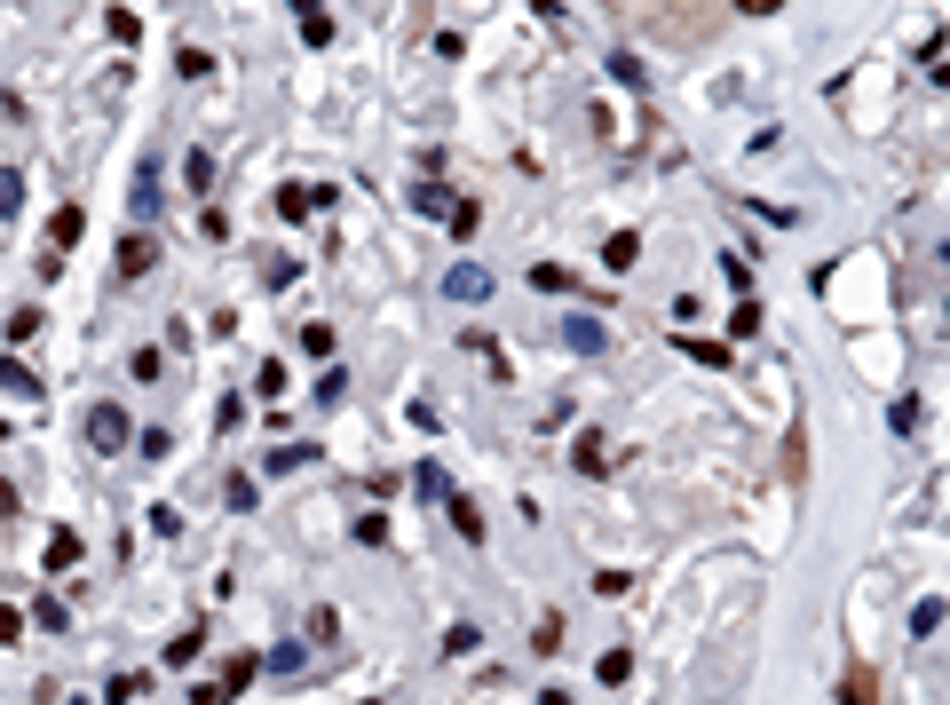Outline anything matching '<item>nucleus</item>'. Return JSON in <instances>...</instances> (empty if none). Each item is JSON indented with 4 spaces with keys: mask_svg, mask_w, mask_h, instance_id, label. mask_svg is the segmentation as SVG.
Instances as JSON below:
<instances>
[{
    "mask_svg": "<svg viewBox=\"0 0 950 705\" xmlns=\"http://www.w3.org/2000/svg\"><path fill=\"white\" fill-rule=\"evenodd\" d=\"M602 254H610V270H634V262H641V239H634V230H618Z\"/></svg>",
    "mask_w": 950,
    "mask_h": 705,
    "instance_id": "26",
    "label": "nucleus"
},
{
    "mask_svg": "<svg viewBox=\"0 0 950 705\" xmlns=\"http://www.w3.org/2000/svg\"><path fill=\"white\" fill-rule=\"evenodd\" d=\"M895 436H919V396H895V413H888Z\"/></svg>",
    "mask_w": 950,
    "mask_h": 705,
    "instance_id": "30",
    "label": "nucleus"
},
{
    "mask_svg": "<svg viewBox=\"0 0 950 705\" xmlns=\"http://www.w3.org/2000/svg\"><path fill=\"white\" fill-rule=\"evenodd\" d=\"M610 72H618L626 88H641V80H650V72H641V56H626V48H618V56H610Z\"/></svg>",
    "mask_w": 950,
    "mask_h": 705,
    "instance_id": "38",
    "label": "nucleus"
},
{
    "mask_svg": "<svg viewBox=\"0 0 950 705\" xmlns=\"http://www.w3.org/2000/svg\"><path fill=\"white\" fill-rule=\"evenodd\" d=\"M254 674H262V658H254V650H238V658H222V674H215V690H222V697H238V690H246Z\"/></svg>",
    "mask_w": 950,
    "mask_h": 705,
    "instance_id": "8",
    "label": "nucleus"
},
{
    "mask_svg": "<svg viewBox=\"0 0 950 705\" xmlns=\"http://www.w3.org/2000/svg\"><path fill=\"white\" fill-rule=\"evenodd\" d=\"M0 436H9V420H0Z\"/></svg>",
    "mask_w": 950,
    "mask_h": 705,
    "instance_id": "45",
    "label": "nucleus"
},
{
    "mask_svg": "<svg viewBox=\"0 0 950 705\" xmlns=\"http://www.w3.org/2000/svg\"><path fill=\"white\" fill-rule=\"evenodd\" d=\"M531 286H538V293H570V286H579V278H570L563 262H531Z\"/></svg>",
    "mask_w": 950,
    "mask_h": 705,
    "instance_id": "18",
    "label": "nucleus"
},
{
    "mask_svg": "<svg viewBox=\"0 0 950 705\" xmlns=\"http://www.w3.org/2000/svg\"><path fill=\"white\" fill-rule=\"evenodd\" d=\"M143 690H151V674H112V682H104V705H135Z\"/></svg>",
    "mask_w": 950,
    "mask_h": 705,
    "instance_id": "17",
    "label": "nucleus"
},
{
    "mask_svg": "<svg viewBox=\"0 0 950 705\" xmlns=\"http://www.w3.org/2000/svg\"><path fill=\"white\" fill-rule=\"evenodd\" d=\"M404 207H413V215H444V222H452V215H460V198H452V183H436V175H428V183L404 190Z\"/></svg>",
    "mask_w": 950,
    "mask_h": 705,
    "instance_id": "3",
    "label": "nucleus"
},
{
    "mask_svg": "<svg viewBox=\"0 0 950 705\" xmlns=\"http://www.w3.org/2000/svg\"><path fill=\"white\" fill-rule=\"evenodd\" d=\"M317 207V190H301V183H278V222H301Z\"/></svg>",
    "mask_w": 950,
    "mask_h": 705,
    "instance_id": "15",
    "label": "nucleus"
},
{
    "mask_svg": "<svg viewBox=\"0 0 950 705\" xmlns=\"http://www.w3.org/2000/svg\"><path fill=\"white\" fill-rule=\"evenodd\" d=\"M341 634V611H310V643H333Z\"/></svg>",
    "mask_w": 950,
    "mask_h": 705,
    "instance_id": "42",
    "label": "nucleus"
},
{
    "mask_svg": "<svg viewBox=\"0 0 950 705\" xmlns=\"http://www.w3.org/2000/svg\"><path fill=\"white\" fill-rule=\"evenodd\" d=\"M183 183H190V190H215V151H190V159H183Z\"/></svg>",
    "mask_w": 950,
    "mask_h": 705,
    "instance_id": "25",
    "label": "nucleus"
},
{
    "mask_svg": "<svg viewBox=\"0 0 950 705\" xmlns=\"http://www.w3.org/2000/svg\"><path fill=\"white\" fill-rule=\"evenodd\" d=\"M190 705H230V697H222L215 682H198V690H190Z\"/></svg>",
    "mask_w": 950,
    "mask_h": 705,
    "instance_id": "44",
    "label": "nucleus"
},
{
    "mask_svg": "<svg viewBox=\"0 0 950 705\" xmlns=\"http://www.w3.org/2000/svg\"><path fill=\"white\" fill-rule=\"evenodd\" d=\"M151 175H159V166H143V175H135V215H151V207H159V183H151Z\"/></svg>",
    "mask_w": 950,
    "mask_h": 705,
    "instance_id": "36",
    "label": "nucleus"
},
{
    "mask_svg": "<svg viewBox=\"0 0 950 705\" xmlns=\"http://www.w3.org/2000/svg\"><path fill=\"white\" fill-rule=\"evenodd\" d=\"M475 222H484V207H475V198H460V215H452V239H475Z\"/></svg>",
    "mask_w": 950,
    "mask_h": 705,
    "instance_id": "41",
    "label": "nucleus"
},
{
    "mask_svg": "<svg viewBox=\"0 0 950 705\" xmlns=\"http://www.w3.org/2000/svg\"><path fill=\"white\" fill-rule=\"evenodd\" d=\"M301 349H310V357H333V325H301Z\"/></svg>",
    "mask_w": 950,
    "mask_h": 705,
    "instance_id": "39",
    "label": "nucleus"
},
{
    "mask_svg": "<svg viewBox=\"0 0 950 705\" xmlns=\"http://www.w3.org/2000/svg\"><path fill=\"white\" fill-rule=\"evenodd\" d=\"M301 658H310V650H301V643H278V650H269L262 666H269V674H278V682H286V674H301Z\"/></svg>",
    "mask_w": 950,
    "mask_h": 705,
    "instance_id": "28",
    "label": "nucleus"
},
{
    "mask_svg": "<svg viewBox=\"0 0 950 705\" xmlns=\"http://www.w3.org/2000/svg\"><path fill=\"white\" fill-rule=\"evenodd\" d=\"M80 555H88V547H80V531H63V523H56V531H48V555H40V563H48V570H72Z\"/></svg>",
    "mask_w": 950,
    "mask_h": 705,
    "instance_id": "10",
    "label": "nucleus"
},
{
    "mask_svg": "<svg viewBox=\"0 0 950 705\" xmlns=\"http://www.w3.org/2000/svg\"><path fill=\"white\" fill-rule=\"evenodd\" d=\"M570 460H579V476H602V467H610V444H602V428H587L579 444H570Z\"/></svg>",
    "mask_w": 950,
    "mask_h": 705,
    "instance_id": "11",
    "label": "nucleus"
},
{
    "mask_svg": "<svg viewBox=\"0 0 950 705\" xmlns=\"http://www.w3.org/2000/svg\"><path fill=\"white\" fill-rule=\"evenodd\" d=\"M230 508H238V516H254V508H262V484H254V476H238V484H230Z\"/></svg>",
    "mask_w": 950,
    "mask_h": 705,
    "instance_id": "33",
    "label": "nucleus"
},
{
    "mask_svg": "<svg viewBox=\"0 0 950 705\" xmlns=\"http://www.w3.org/2000/svg\"><path fill=\"white\" fill-rule=\"evenodd\" d=\"M839 705H879V697H871V674H847V682H839Z\"/></svg>",
    "mask_w": 950,
    "mask_h": 705,
    "instance_id": "35",
    "label": "nucleus"
},
{
    "mask_svg": "<svg viewBox=\"0 0 950 705\" xmlns=\"http://www.w3.org/2000/svg\"><path fill=\"white\" fill-rule=\"evenodd\" d=\"M531 650H538V658L563 650V619H538V626H531Z\"/></svg>",
    "mask_w": 950,
    "mask_h": 705,
    "instance_id": "34",
    "label": "nucleus"
},
{
    "mask_svg": "<svg viewBox=\"0 0 950 705\" xmlns=\"http://www.w3.org/2000/svg\"><path fill=\"white\" fill-rule=\"evenodd\" d=\"M9 215H24V175H16V166H0V222H9Z\"/></svg>",
    "mask_w": 950,
    "mask_h": 705,
    "instance_id": "23",
    "label": "nucleus"
},
{
    "mask_svg": "<svg viewBox=\"0 0 950 705\" xmlns=\"http://www.w3.org/2000/svg\"><path fill=\"white\" fill-rule=\"evenodd\" d=\"M413 492H420V499H436V508H452V499H460V492H452V476H444L436 460H420V467H413Z\"/></svg>",
    "mask_w": 950,
    "mask_h": 705,
    "instance_id": "6",
    "label": "nucleus"
},
{
    "mask_svg": "<svg viewBox=\"0 0 950 705\" xmlns=\"http://www.w3.org/2000/svg\"><path fill=\"white\" fill-rule=\"evenodd\" d=\"M72 705H88V697H72Z\"/></svg>",
    "mask_w": 950,
    "mask_h": 705,
    "instance_id": "46",
    "label": "nucleus"
},
{
    "mask_svg": "<svg viewBox=\"0 0 950 705\" xmlns=\"http://www.w3.org/2000/svg\"><path fill=\"white\" fill-rule=\"evenodd\" d=\"M357 540L364 547H389V516H357Z\"/></svg>",
    "mask_w": 950,
    "mask_h": 705,
    "instance_id": "37",
    "label": "nucleus"
},
{
    "mask_svg": "<svg viewBox=\"0 0 950 705\" xmlns=\"http://www.w3.org/2000/svg\"><path fill=\"white\" fill-rule=\"evenodd\" d=\"M32 333H40V301H24V310H9V349H24Z\"/></svg>",
    "mask_w": 950,
    "mask_h": 705,
    "instance_id": "19",
    "label": "nucleus"
},
{
    "mask_svg": "<svg viewBox=\"0 0 950 705\" xmlns=\"http://www.w3.org/2000/svg\"><path fill=\"white\" fill-rule=\"evenodd\" d=\"M0 643H24V611L16 602H0Z\"/></svg>",
    "mask_w": 950,
    "mask_h": 705,
    "instance_id": "43",
    "label": "nucleus"
},
{
    "mask_svg": "<svg viewBox=\"0 0 950 705\" xmlns=\"http://www.w3.org/2000/svg\"><path fill=\"white\" fill-rule=\"evenodd\" d=\"M0 396H32V405H40V381H32L24 365H16V349L0 357Z\"/></svg>",
    "mask_w": 950,
    "mask_h": 705,
    "instance_id": "12",
    "label": "nucleus"
},
{
    "mask_svg": "<svg viewBox=\"0 0 950 705\" xmlns=\"http://www.w3.org/2000/svg\"><path fill=\"white\" fill-rule=\"evenodd\" d=\"M942 619H950V602H942V594H927L919 611H911V643H927V634H942Z\"/></svg>",
    "mask_w": 950,
    "mask_h": 705,
    "instance_id": "13",
    "label": "nucleus"
},
{
    "mask_svg": "<svg viewBox=\"0 0 950 705\" xmlns=\"http://www.w3.org/2000/svg\"><path fill=\"white\" fill-rule=\"evenodd\" d=\"M80 239H88V215H80V207H56V215H48V246L63 254V246H80Z\"/></svg>",
    "mask_w": 950,
    "mask_h": 705,
    "instance_id": "7",
    "label": "nucleus"
},
{
    "mask_svg": "<svg viewBox=\"0 0 950 705\" xmlns=\"http://www.w3.org/2000/svg\"><path fill=\"white\" fill-rule=\"evenodd\" d=\"M673 349H682L690 365H712V373L729 365V342H697V333H673Z\"/></svg>",
    "mask_w": 950,
    "mask_h": 705,
    "instance_id": "9",
    "label": "nucleus"
},
{
    "mask_svg": "<svg viewBox=\"0 0 950 705\" xmlns=\"http://www.w3.org/2000/svg\"><path fill=\"white\" fill-rule=\"evenodd\" d=\"M104 32H112L119 48H135V41H143V16H135V9H112V16H104Z\"/></svg>",
    "mask_w": 950,
    "mask_h": 705,
    "instance_id": "22",
    "label": "nucleus"
},
{
    "mask_svg": "<svg viewBox=\"0 0 950 705\" xmlns=\"http://www.w3.org/2000/svg\"><path fill=\"white\" fill-rule=\"evenodd\" d=\"M254 396H286V365H262V373H254Z\"/></svg>",
    "mask_w": 950,
    "mask_h": 705,
    "instance_id": "40",
    "label": "nucleus"
},
{
    "mask_svg": "<svg viewBox=\"0 0 950 705\" xmlns=\"http://www.w3.org/2000/svg\"><path fill=\"white\" fill-rule=\"evenodd\" d=\"M452 523H460V540L484 547V508H475V499H452Z\"/></svg>",
    "mask_w": 950,
    "mask_h": 705,
    "instance_id": "24",
    "label": "nucleus"
},
{
    "mask_svg": "<svg viewBox=\"0 0 950 705\" xmlns=\"http://www.w3.org/2000/svg\"><path fill=\"white\" fill-rule=\"evenodd\" d=\"M626 674H634V650H602V658H594V682H602V690L626 682Z\"/></svg>",
    "mask_w": 950,
    "mask_h": 705,
    "instance_id": "21",
    "label": "nucleus"
},
{
    "mask_svg": "<svg viewBox=\"0 0 950 705\" xmlns=\"http://www.w3.org/2000/svg\"><path fill=\"white\" fill-rule=\"evenodd\" d=\"M175 72H183V80H207V72H215V48H183Z\"/></svg>",
    "mask_w": 950,
    "mask_h": 705,
    "instance_id": "29",
    "label": "nucleus"
},
{
    "mask_svg": "<svg viewBox=\"0 0 950 705\" xmlns=\"http://www.w3.org/2000/svg\"><path fill=\"white\" fill-rule=\"evenodd\" d=\"M301 41H310V48H333V16H325V9H301Z\"/></svg>",
    "mask_w": 950,
    "mask_h": 705,
    "instance_id": "27",
    "label": "nucleus"
},
{
    "mask_svg": "<svg viewBox=\"0 0 950 705\" xmlns=\"http://www.w3.org/2000/svg\"><path fill=\"white\" fill-rule=\"evenodd\" d=\"M563 349H570V357H602V349H610V333L579 310V317H563Z\"/></svg>",
    "mask_w": 950,
    "mask_h": 705,
    "instance_id": "5",
    "label": "nucleus"
},
{
    "mask_svg": "<svg viewBox=\"0 0 950 705\" xmlns=\"http://www.w3.org/2000/svg\"><path fill=\"white\" fill-rule=\"evenodd\" d=\"M198 650H207V626H183L175 643H166V666H190Z\"/></svg>",
    "mask_w": 950,
    "mask_h": 705,
    "instance_id": "16",
    "label": "nucleus"
},
{
    "mask_svg": "<svg viewBox=\"0 0 950 705\" xmlns=\"http://www.w3.org/2000/svg\"><path fill=\"white\" fill-rule=\"evenodd\" d=\"M127 373H135V381H159V373H166V357H159V349H135V357H127Z\"/></svg>",
    "mask_w": 950,
    "mask_h": 705,
    "instance_id": "32",
    "label": "nucleus"
},
{
    "mask_svg": "<svg viewBox=\"0 0 950 705\" xmlns=\"http://www.w3.org/2000/svg\"><path fill=\"white\" fill-rule=\"evenodd\" d=\"M135 452H143V460H166V452H175V436H166V428H143V436H135Z\"/></svg>",
    "mask_w": 950,
    "mask_h": 705,
    "instance_id": "31",
    "label": "nucleus"
},
{
    "mask_svg": "<svg viewBox=\"0 0 950 705\" xmlns=\"http://www.w3.org/2000/svg\"><path fill=\"white\" fill-rule=\"evenodd\" d=\"M310 460H317V444H278L262 467H269V476H293V467H310Z\"/></svg>",
    "mask_w": 950,
    "mask_h": 705,
    "instance_id": "14",
    "label": "nucleus"
},
{
    "mask_svg": "<svg viewBox=\"0 0 950 705\" xmlns=\"http://www.w3.org/2000/svg\"><path fill=\"white\" fill-rule=\"evenodd\" d=\"M151 262H159V239L151 230H127L119 239V278H151Z\"/></svg>",
    "mask_w": 950,
    "mask_h": 705,
    "instance_id": "4",
    "label": "nucleus"
},
{
    "mask_svg": "<svg viewBox=\"0 0 950 705\" xmlns=\"http://www.w3.org/2000/svg\"><path fill=\"white\" fill-rule=\"evenodd\" d=\"M24 619H32V626H40V634H63V626H72V611H63V602H48V594H40V602H32V611H24Z\"/></svg>",
    "mask_w": 950,
    "mask_h": 705,
    "instance_id": "20",
    "label": "nucleus"
},
{
    "mask_svg": "<svg viewBox=\"0 0 950 705\" xmlns=\"http://www.w3.org/2000/svg\"><path fill=\"white\" fill-rule=\"evenodd\" d=\"M444 293H452V301H491V270H484V262H452V270H444Z\"/></svg>",
    "mask_w": 950,
    "mask_h": 705,
    "instance_id": "2",
    "label": "nucleus"
},
{
    "mask_svg": "<svg viewBox=\"0 0 950 705\" xmlns=\"http://www.w3.org/2000/svg\"><path fill=\"white\" fill-rule=\"evenodd\" d=\"M135 436H143V428H135V420H127L119 405H88V444L104 452V460H112V452H127Z\"/></svg>",
    "mask_w": 950,
    "mask_h": 705,
    "instance_id": "1",
    "label": "nucleus"
}]
</instances>
